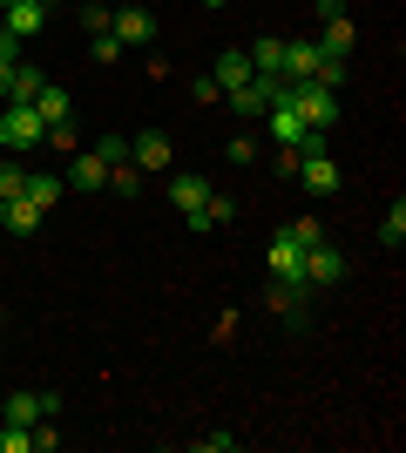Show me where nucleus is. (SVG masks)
Here are the masks:
<instances>
[{
  "mask_svg": "<svg viewBox=\"0 0 406 453\" xmlns=\"http://www.w3.org/2000/svg\"><path fill=\"white\" fill-rule=\"evenodd\" d=\"M0 7H7V0H0Z\"/></svg>",
  "mask_w": 406,
  "mask_h": 453,
  "instance_id": "nucleus-35",
  "label": "nucleus"
},
{
  "mask_svg": "<svg viewBox=\"0 0 406 453\" xmlns=\"http://www.w3.org/2000/svg\"><path fill=\"white\" fill-rule=\"evenodd\" d=\"M61 183H68V189H109V156H102V150H75Z\"/></svg>",
  "mask_w": 406,
  "mask_h": 453,
  "instance_id": "nucleus-7",
  "label": "nucleus"
},
{
  "mask_svg": "<svg viewBox=\"0 0 406 453\" xmlns=\"http://www.w3.org/2000/svg\"><path fill=\"white\" fill-rule=\"evenodd\" d=\"M298 271H305V284H339V278H346V250L318 237V244L305 250V265H298Z\"/></svg>",
  "mask_w": 406,
  "mask_h": 453,
  "instance_id": "nucleus-6",
  "label": "nucleus"
},
{
  "mask_svg": "<svg viewBox=\"0 0 406 453\" xmlns=\"http://www.w3.org/2000/svg\"><path fill=\"white\" fill-rule=\"evenodd\" d=\"M88 55H96V61H122V41L102 27V35H88Z\"/></svg>",
  "mask_w": 406,
  "mask_h": 453,
  "instance_id": "nucleus-26",
  "label": "nucleus"
},
{
  "mask_svg": "<svg viewBox=\"0 0 406 453\" xmlns=\"http://www.w3.org/2000/svg\"><path fill=\"white\" fill-rule=\"evenodd\" d=\"M41 115L34 109H14V102H7V109H0V150L7 156H27V150H41Z\"/></svg>",
  "mask_w": 406,
  "mask_h": 453,
  "instance_id": "nucleus-2",
  "label": "nucleus"
},
{
  "mask_svg": "<svg viewBox=\"0 0 406 453\" xmlns=\"http://www.w3.org/2000/svg\"><path fill=\"white\" fill-rule=\"evenodd\" d=\"M326 61V48L318 41H285V61H278V75L285 81H311V68Z\"/></svg>",
  "mask_w": 406,
  "mask_h": 453,
  "instance_id": "nucleus-12",
  "label": "nucleus"
},
{
  "mask_svg": "<svg viewBox=\"0 0 406 453\" xmlns=\"http://www.w3.org/2000/svg\"><path fill=\"white\" fill-rule=\"evenodd\" d=\"M41 224H48V210H34L27 196H14V203H0V237H34Z\"/></svg>",
  "mask_w": 406,
  "mask_h": 453,
  "instance_id": "nucleus-11",
  "label": "nucleus"
},
{
  "mask_svg": "<svg viewBox=\"0 0 406 453\" xmlns=\"http://www.w3.org/2000/svg\"><path fill=\"white\" fill-rule=\"evenodd\" d=\"M109 189H116V196H135V189H142V170H135V163H109Z\"/></svg>",
  "mask_w": 406,
  "mask_h": 453,
  "instance_id": "nucleus-24",
  "label": "nucleus"
},
{
  "mask_svg": "<svg viewBox=\"0 0 406 453\" xmlns=\"http://www.w3.org/2000/svg\"><path fill=\"white\" fill-rule=\"evenodd\" d=\"M264 298H271V311H278V319H298V325L311 319V284H278V278H271Z\"/></svg>",
  "mask_w": 406,
  "mask_h": 453,
  "instance_id": "nucleus-10",
  "label": "nucleus"
},
{
  "mask_svg": "<svg viewBox=\"0 0 406 453\" xmlns=\"http://www.w3.org/2000/svg\"><path fill=\"white\" fill-rule=\"evenodd\" d=\"M34 447H41V453L61 447V426H55V419H34Z\"/></svg>",
  "mask_w": 406,
  "mask_h": 453,
  "instance_id": "nucleus-28",
  "label": "nucleus"
},
{
  "mask_svg": "<svg viewBox=\"0 0 406 453\" xmlns=\"http://www.w3.org/2000/svg\"><path fill=\"white\" fill-rule=\"evenodd\" d=\"M264 122H271V142H278V150H298V142H305V122H298V109H291V102H271Z\"/></svg>",
  "mask_w": 406,
  "mask_h": 453,
  "instance_id": "nucleus-13",
  "label": "nucleus"
},
{
  "mask_svg": "<svg viewBox=\"0 0 406 453\" xmlns=\"http://www.w3.org/2000/svg\"><path fill=\"white\" fill-rule=\"evenodd\" d=\"M264 265H271V278H278V284H305V271H298V265H305V250L291 244V230H278V237L264 244Z\"/></svg>",
  "mask_w": 406,
  "mask_h": 453,
  "instance_id": "nucleus-4",
  "label": "nucleus"
},
{
  "mask_svg": "<svg viewBox=\"0 0 406 453\" xmlns=\"http://www.w3.org/2000/svg\"><path fill=\"white\" fill-rule=\"evenodd\" d=\"M285 102L298 109L305 129H332V122H339V88H326V81H291Z\"/></svg>",
  "mask_w": 406,
  "mask_h": 453,
  "instance_id": "nucleus-1",
  "label": "nucleus"
},
{
  "mask_svg": "<svg viewBox=\"0 0 406 453\" xmlns=\"http://www.w3.org/2000/svg\"><path fill=\"white\" fill-rule=\"evenodd\" d=\"M231 217H237L231 196H217V189H211V196H203V210L190 217V230H217V224H231Z\"/></svg>",
  "mask_w": 406,
  "mask_h": 453,
  "instance_id": "nucleus-20",
  "label": "nucleus"
},
{
  "mask_svg": "<svg viewBox=\"0 0 406 453\" xmlns=\"http://www.w3.org/2000/svg\"><path fill=\"white\" fill-rule=\"evenodd\" d=\"M122 7H135V0H122Z\"/></svg>",
  "mask_w": 406,
  "mask_h": 453,
  "instance_id": "nucleus-33",
  "label": "nucleus"
},
{
  "mask_svg": "<svg viewBox=\"0 0 406 453\" xmlns=\"http://www.w3.org/2000/svg\"><path fill=\"white\" fill-rule=\"evenodd\" d=\"M311 7H318V20H339V14H346V0H311Z\"/></svg>",
  "mask_w": 406,
  "mask_h": 453,
  "instance_id": "nucleus-31",
  "label": "nucleus"
},
{
  "mask_svg": "<svg viewBox=\"0 0 406 453\" xmlns=\"http://www.w3.org/2000/svg\"><path fill=\"white\" fill-rule=\"evenodd\" d=\"M81 27H88V35H102V27H109V7H102V0H88V7H81Z\"/></svg>",
  "mask_w": 406,
  "mask_h": 453,
  "instance_id": "nucleus-27",
  "label": "nucleus"
},
{
  "mask_svg": "<svg viewBox=\"0 0 406 453\" xmlns=\"http://www.w3.org/2000/svg\"><path fill=\"white\" fill-rule=\"evenodd\" d=\"M61 413V399L55 393H7V426H34V419H55Z\"/></svg>",
  "mask_w": 406,
  "mask_h": 453,
  "instance_id": "nucleus-5",
  "label": "nucleus"
},
{
  "mask_svg": "<svg viewBox=\"0 0 406 453\" xmlns=\"http://www.w3.org/2000/svg\"><path fill=\"white\" fill-rule=\"evenodd\" d=\"M379 244H387V250H400V244H406V203H400V196H393L387 224H379Z\"/></svg>",
  "mask_w": 406,
  "mask_h": 453,
  "instance_id": "nucleus-22",
  "label": "nucleus"
},
{
  "mask_svg": "<svg viewBox=\"0 0 406 453\" xmlns=\"http://www.w3.org/2000/svg\"><path fill=\"white\" fill-rule=\"evenodd\" d=\"M27 109L41 115V129H55V122H75V102H68V88H55V81H48V88H41Z\"/></svg>",
  "mask_w": 406,
  "mask_h": 453,
  "instance_id": "nucleus-16",
  "label": "nucleus"
},
{
  "mask_svg": "<svg viewBox=\"0 0 406 453\" xmlns=\"http://www.w3.org/2000/svg\"><path fill=\"white\" fill-rule=\"evenodd\" d=\"M291 244H298V250H311V244H318V237H326V230H318V217H291Z\"/></svg>",
  "mask_w": 406,
  "mask_h": 453,
  "instance_id": "nucleus-25",
  "label": "nucleus"
},
{
  "mask_svg": "<svg viewBox=\"0 0 406 453\" xmlns=\"http://www.w3.org/2000/svg\"><path fill=\"white\" fill-rule=\"evenodd\" d=\"M203 196H211V183H203V176H170V203H176V217H183V224H190L196 210H203Z\"/></svg>",
  "mask_w": 406,
  "mask_h": 453,
  "instance_id": "nucleus-14",
  "label": "nucleus"
},
{
  "mask_svg": "<svg viewBox=\"0 0 406 453\" xmlns=\"http://www.w3.org/2000/svg\"><path fill=\"white\" fill-rule=\"evenodd\" d=\"M61 189H68L61 176H48V170H27V203H34V210H55V203H61Z\"/></svg>",
  "mask_w": 406,
  "mask_h": 453,
  "instance_id": "nucleus-18",
  "label": "nucleus"
},
{
  "mask_svg": "<svg viewBox=\"0 0 406 453\" xmlns=\"http://www.w3.org/2000/svg\"><path fill=\"white\" fill-rule=\"evenodd\" d=\"M211 81H217L224 95H231V88H244V81H251V55H217Z\"/></svg>",
  "mask_w": 406,
  "mask_h": 453,
  "instance_id": "nucleus-17",
  "label": "nucleus"
},
{
  "mask_svg": "<svg viewBox=\"0 0 406 453\" xmlns=\"http://www.w3.org/2000/svg\"><path fill=\"white\" fill-rule=\"evenodd\" d=\"M231 447H237L231 434H203V440H196V453H231Z\"/></svg>",
  "mask_w": 406,
  "mask_h": 453,
  "instance_id": "nucleus-30",
  "label": "nucleus"
},
{
  "mask_svg": "<svg viewBox=\"0 0 406 453\" xmlns=\"http://www.w3.org/2000/svg\"><path fill=\"white\" fill-rule=\"evenodd\" d=\"M0 345H7V339H0Z\"/></svg>",
  "mask_w": 406,
  "mask_h": 453,
  "instance_id": "nucleus-36",
  "label": "nucleus"
},
{
  "mask_svg": "<svg viewBox=\"0 0 406 453\" xmlns=\"http://www.w3.org/2000/svg\"><path fill=\"white\" fill-rule=\"evenodd\" d=\"M170 156H176V142L163 129H142L129 142V163H135V170H170Z\"/></svg>",
  "mask_w": 406,
  "mask_h": 453,
  "instance_id": "nucleus-9",
  "label": "nucleus"
},
{
  "mask_svg": "<svg viewBox=\"0 0 406 453\" xmlns=\"http://www.w3.org/2000/svg\"><path fill=\"white\" fill-rule=\"evenodd\" d=\"M231 163H257V142H251V135H231Z\"/></svg>",
  "mask_w": 406,
  "mask_h": 453,
  "instance_id": "nucleus-29",
  "label": "nucleus"
},
{
  "mask_svg": "<svg viewBox=\"0 0 406 453\" xmlns=\"http://www.w3.org/2000/svg\"><path fill=\"white\" fill-rule=\"evenodd\" d=\"M0 27L14 41H34L41 27H48V7H41V0H7V7H0Z\"/></svg>",
  "mask_w": 406,
  "mask_h": 453,
  "instance_id": "nucleus-8",
  "label": "nucleus"
},
{
  "mask_svg": "<svg viewBox=\"0 0 406 453\" xmlns=\"http://www.w3.org/2000/svg\"><path fill=\"white\" fill-rule=\"evenodd\" d=\"M109 35H116L122 48H149L156 41V14L149 7H109Z\"/></svg>",
  "mask_w": 406,
  "mask_h": 453,
  "instance_id": "nucleus-3",
  "label": "nucleus"
},
{
  "mask_svg": "<svg viewBox=\"0 0 406 453\" xmlns=\"http://www.w3.org/2000/svg\"><path fill=\"white\" fill-rule=\"evenodd\" d=\"M318 48L346 61V55H352V20H346V14H339V20H326V35H318Z\"/></svg>",
  "mask_w": 406,
  "mask_h": 453,
  "instance_id": "nucleus-21",
  "label": "nucleus"
},
{
  "mask_svg": "<svg viewBox=\"0 0 406 453\" xmlns=\"http://www.w3.org/2000/svg\"><path fill=\"white\" fill-rule=\"evenodd\" d=\"M27 196V163H0V203Z\"/></svg>",
  "mask_w": 406,
  "mask_h": 453,
  "instance_id": "nucleus-23",
  "label": "nucleus"
},
{
  "mask_svg": "<svg viewBox=\"0 0 406 453\" xmlns=\"http://www.w3.org/2000/svg\"><path fill=\"white\" fill-rule=\"evenodd\" d=\"M244 55H251V75H278V61H285V41L264 35L257 48H244Z\"/></svg>",
  "mask_w": 406,
  "mask_h": 453,
  "instance_id": "nucleus-19",
  "label": "nucleus"
},
{
  "mask_svg": "<svg viewBox=\"0 0 406 453\" xmlns=\"http://www.w3.org/2000/svg\"><path fill=\"white\" fill-rule=\"evenodd\" d=\"M41 7H48V0H41Z\"/></svg>",
  "mask_w": 406,
  "mask_h": 453,
  "instance_id": "nucleus-34",
  "label": "nucleus"
},
{
  "mask_svg": "<svg viewBox=\"0 0 406 453\" xmlns=\"http://www.w3.org/2000/svg\"><path fill=\"white\" fill-rule=\"evenodd\" d=\"M41 88H48V75H41L34 61H14V75H7V95H0V102H14V109H27V102H34Z\"/></svg>",
  "mask_w": 406,
  "mask_h": 453,
  "instance_id": "nucleus-15",
  "label": "nucleus"
},
{
  "mask_svg": "<svg viewBox=\"0 0 406 453\" xmlns=\"http://www.w3.org/2000/svg\"><path fill=\"white\" fill-rule=\"evenodd\" d=\"M203 7H231V0H203Z\"/></svg>",
  "mask_w": 406,
  "mask_h": 453,
  "instance_id": "nucleus-32",
  "label": "nucleus"
}]
</instances>
